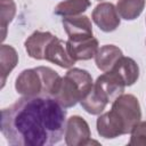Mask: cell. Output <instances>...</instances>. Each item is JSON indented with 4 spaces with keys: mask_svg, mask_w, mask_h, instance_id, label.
<instances>
[{
    "mask_svg": "<svg viewBox=\"0 0 146 146\" xmlns=\"http://www.w3.org/2000/svg\"><path fill=\"white\" fill-rule=\"evenodd\" d=\"M92 21L104 32H112L120 25V17L116 8L111 2H102L92 11Z\"/></svg>",
    "mask_w": 146,
    "mask_h": 146,
    "instance_id": "cell-8",
    "label": "cell"
},
{
    "mask_svg": "<svg viewBox=\"0 0 146 146\" xmlns=\"http://www.w3.org/2000/svg\"><path fill=\"white\" fill-rule=\"evenodd\" d=\"M141 111L133 95L122 94L112 103V110L97 119V131L104 138H115L130 133L140 121Z\"/></svg>",
    "mask_w": 146,
    "mask_h": 146,
    "instance_id": "cell-2",
    "label": "cell"
},
{
    "mask_svg": "<svg viewBox=\"0 0 146 146\" xmlns=\"http://www.w3.org/2000/svg\"><path fill=\"white\" fill-rule=\"evenodd\" d=\"M62 78L50 67L39 66L24 70L16 79L15 88L18 94L29 97H52L56 95Z\"/></svg>",
    "mask_w": 146,
    "mask_h": 146,
    "instance_id": "cell-3",
    "label": "cell"
},
{
    "mask_svg": "<svg viewBox=\"0 0 146 146\" xmlns=\"http://www.w3.org/2000/svg\"><path fill=\"white\" fill-rule=\"evenodd\" d=\"M80 104H81V106L84 108V111H87L88 113L94 114V115L100 114V113L105 110V107H106V105H107V103H106L105 100H103V99L96 94V91L94 90V88H91V90H90V91L88 92V95L80 102Z\"/></svg>",
    "mask_w": 146,
    "mask_h": 146,
    "instance_id": "cell-17",
    "label": "cell"
},
{
    "mask_svg": "<svg viewBox=\"0 0 146 146\" xmlns=\"http://www.w3.org/2000/svg\"><path fill=\"white\" fill-rule=\"evenodd\" d=\"M66 111L52 97L24 96L1 111V132L10 145L43 146L65 133Z\"/></svg>",
    "mask_w": 146,
    "mask_h": 146,
    "instance_id": "cell-1",
    "label": "cell"
},
{
    "mask_svg": "<svg viewBox=\"0 0 146 146\" xmlns=\"http://www.w3.org/2000/svg\"><path fill=\"white\" fill-rule=\"evenodd\" d=\"M18 56L16 50L9 44H2L0 48V66H1V88H3L7 75L16 66Z\"/></svg>",
    "mask_w": 146,
    "mask_h": 146,
    "instance_id": "cell-14",
    "label": "cell"
},
{
    "mask_svg": "<svg viewBox=\"0 0 146 146\" xmlns=\"http://www.w3.org/2000/svg\"><path fill=\"white\" fill-rule=\"evenodd\" d=\"M131 138L129 145L146 146V121H139L131 130Z\"/></svg>",
    "mask_w": 146,
    "mask_h": 146,
    "instance_id": "cell-19",
    "label": "cell"
},
{
    "mask_svg": "<svg viewBox=\"0 0 146 146\" xmlns=\"http://www.w3.org/2000/svg\"><path fill=\"white\" fill-rule=\"evenodd\" d=\"M145 7V0H119L116 10L119 15L127 21L137 18Z\"/></svg>",
    "mask_w": 146,
    "mask_h": 146,
    "instance_id": "cell-16",
    "label": "cell"
},
{
    "mask_svg": "<svg viewBox=\"0 0 146 146\" xmlns=\"http://www.w3.org/2000/svg\"><path fill=\"white\" fill-rule=\"evenodd\" d=\"M16 13V5L13 0H1V29H2V35L1 40L3 41L6 38V29L7 25L13 21Z\"/></svg>",
    "mask_w": 146,
    "mask_h": 146,
    "instance_id": "cell-18",
    "label": "cell"
},
{
    "mask_svg": "<svg viewBox=\"0 0 146 146\" xmlns=\"http://www.w3.org/2000/svg\"><path fill=\"white\" fill-rule=\"evenodd\" d=\"M90 129L84 119L78 115L71 116L66 121L65 127V143L68 146H83L90 144H98L90 139Z\"/></svg>",
    "mask_w": 146,
    "mask_h": 146,
    "instance_id": "cell-6",
    "label": "cell"
},
{
    "mask_svg": "<svg viewBox=\"0 0 146 146\" xmlns=\"http://www.w3.org/2000/svg\"><path fill=\"white\" fill-rule=\"evenodd\" d=\"M90 7L89 0H65L58 3L54 10L56 15L70 17V16H78L86 11Z\"/></svg>",
    "mask_w": 146,
    "mask_h": 146,
    "instance_id": "cell-15",
    "label": "cell"
},
{
    "mask_svg": "<svg viewBox=\"0 0 146 146\" xmlns=\"http://www.w3.org/2000/svg\"><path fill=\"white\" fill-rule=\"evenodd\" d=\"M63 26L68 39L92 36L91 22L87 16H70L63 19Z\"/></svg>",
    "mask_w": 146,
    "mask_h": 146,
    "instance_id": "cell-10",
    "label": "cell"
},
{
    "mask_svg": "<svg viewBox=\"0 0 146 146\" xmlns=\"http://www.w3.org/2000/svg\"><path fill=\"white\" fill-rule=\"evenodd\" d=\"M92 78L86 70L71 68L64 78L54 98L64 107L68 108L81 102L91 90Z\"/></svg>",
    "mask_w": 146,
    "mask_h": 146,
    "instance_id": "cell-4",
    "label": "cell"
},
{
    "mask_svg": "<svg viewBox=\"0 0 146 146\" xmlns=\"http://www.w3.org/2000/svg\"><path fill=\"white\" fill-rule=\"evenodd\" d=\"M111 71L116 73L123 80L125 86H132L139 76V67L137 63L130 57L122 56Z\"/></svg>",
    "mask_w": 146,
    "mask_h": 146,
    "instance_id": "cell-13",
    "label": "cell"
},
{
    "mask_svg": "<svg viewBox=\"0 0 146 146\" xmlns=\"http://www.w3.org/2000/svg\"><path fill=\"white\" fill-rule=\"evenodd\" d=\"M44 59L57 64L60 67L64 68H70L74 65L75 60L70 56L67 48H66V42L63 40L58 39L57 36H52V39L49 41L46 51H44Z\"/></svg>",
    "mask_w": 146,
    "mask_h": 146,
    "instance_id": "cell-9",
    "label": "cell"
},
{
    "mask_svg": "<svg viewBox=\"0 0 146 146\" xmlns=\"http://www.w3.org/2000/svg\"><path fill=\"white\" fill-rule=\"evenodd\" d=\"M124 87L125 84L123 80L113 71L104 72V74L97 78L92 86L96 94L107 104L113 103L117 97H120L124 91Z\"/></svg>",
    "mask_w": 146,
    "mask_h": 146,
    "instance_id": "cell-5",
    "label": "cell"
},
{
    "mask_svg": "<svg viewBox=\"0 0 146 146\" xmlns=\"http://www.w3.org/2000/svg\"><path fill=\"white\" fill-rule=\"evenodd\" d=\"M52 34L50 32L35 31L25 40V49L30 57L34 59H44V51L52 39Z\"/></svg>",
    "mask_w": 146,
    "mask_h": 146,
    "instance_id": "cell-11",
    "label": "cell"
},
{
    "mask_svg": "<svg viewBox=\"0 0 146 146\" xmlns=\"http://www.w3.org/2000/svg\"><path fill=\"white\" fill-rule=\"evenodd\" d=\"M66 48L70 56L76 60H88L98 51V40L94 36L75 38L68 39L66 42Z\"/></svg>",
    "mask_w": 146,
    "mask_h": 146,
    "instance_id": "cell-7",
    "label": "cell"
},
{
    "mask_svg": "<svg viewBox=\"0 0 146 146\" xmlns=\"http://www.w3.org/2000/svg\"><path fill=\"white\" fill-rule=\"evenodd\" d=\"M123 56L122 50L114 44H105L100 47L95 55L97 67L103 72H108L113 68L115 63Z\"/></svg>",
    "mask_w": 146,
    "mask_h": 146,
    "instance_id": "cell-12",
    "label": "cell"
}]
</instances>
